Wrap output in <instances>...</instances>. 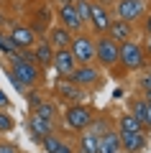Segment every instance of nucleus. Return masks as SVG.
Masks as SVG:
<instances>
[{
    "label": "nucleus",
    "mask_w": 151,
    "mask_h": 153,
    "mask_svg": "<svg viewBox=\"0 0 151 153\" xmlns=\"http://www.w3.org/2000/svg\"><path fill=\"white\" fill-rule=\"evenodd\" d=\"M118 64H120L123 71H141V69H146L149 56H146V51H143V44L136 41V38L120 44L118 46Z\"/></svg>",
    "instance_id": "1"
},
{
    "label": "nucleus",
    "mask_w": 151,
    "mask_h": 153,
    "mask_svg": "<svg viewBox=\"0 0 151 153\" xmlns=\"http://www.w3.org/2000/svg\"><path fill=\"white\" fill-rule=\"evenodd\" d=\"M113 18L125 21L131 26H138L143 21V16L149 13V0H115L113 8H110Z\"/></svg>",
    "instance_id": "2"
},
{
    "label": "nucleus",
    "mask_w": 151,
    "mask_h": 153,
    "mask_svg": "<svg viewBox=\"0 0 151 153\" xmlns=\"http://www.w3.org/2000/svg\"><path fill=\"white\" fill-rule=\"evenodd\" d=\"M67 79L87 92V89H92V87H100V82H103V69L97 64H77L74 69L69 71Z\"/></svg>",
    "instance_id": "3"
},
{
    "label": "nucleus",
    "mask_w": 151,
    "mask_h": 153,
    "mask_svg": "<svg viewBox=\"0 0 151 153\" xmlns=\"http://www.w3.org/2000/svg\"><path fill=\"white\" fill-rule=\"evenodd\" d=\"M62 117H64V125L69 128V130L82 133V130L90 128L92 120H95V112H92V107H87L85 102H80V105H67Z\"/></svg>",
    "instance_id": "4"
},
{
    "label": "nucleus",
    "mask_w": 151,
    "mask_h": 153,
    "mask_svg": "<svg viewBox=\"0 0 151 153\" xmlns=\"http://www.w3.org/2000/svg\"><path fill=\"white\" fill-rule=\"evenodd\" d=\"M8 74L16 76V79H18L26 89L38 87V84H41V79H44V69L36 64V61H18V64H11Z\"/></svg>",
    "instance_id": "5"
},
{
    "label": "nucleus",
    "mask_w": 151,
    "mask_h": 153,
    "mask_svg": "<svg viewBox=\"0 0 151 153\" xmlns=\"http://www.w3.org/2000/svg\"><path fill=\"white\" fill-rule=\"evenodd\" d=\"M69 51H72L77 64H95V36L90 31L74 33V38L69 44Z\"/></svg>",
    "instance_id": "6"
},
{
    "label": "nucleus",
    "mask_w": 151,
    "mask_h": 153,
    "mask_svg": "<svg viewBox=\"0 0 151 153\" xmlns=\"http://www.w3.org/2000/svg\"><path fill=\"white\" fill-rule=\"evenodd\" d=\"M118 46L113 38L97 36L95 38V64L100 69H115L118 66Z\"/></svg>",
    "instance_id": "7"
},
{
    "label": "nucleus",
    "mask_w": 151,
    "mask_h": 153,
    "mask_svg": "<svg viewBox=\"0 0 151 153\" xmlns=\"http://www.w3.org/2000/svg\"><path fill=\"white\" fill-rule=\"evenodd\" d=\"M54 102L59 105V102H64V105H80V102H85L87 100V92L85 89H80L77 84H72L67 76H59L54 82Z\"/></svg>",
    "instance_id": "8"
},
{
    "label": "nucleus",
    "mask_w": 151,
    "mask_h": 153,
    "mask_svg": "<svg viewBox=\"0 0 151 153\" xmlns=\"http://www.w3.org/2000/svg\"><path fill=\"white\" fill-rule=\"evenodd\" d=\"M110 21H113V13H110L108 5H100L92 0V8H90V18H87V28H90L92 36H105Z\"/></svg>",
    "instance_id": "9"
},
{
    "label": "nucleus",
    "mask_w": 151,
    "mask_h": 153,
    "mask_svg": "<svg viewBox=\"0 0 151 153\" xmlns=\"http://www.w3.org/2000/svg\"><path fill=\"white\" fill-rule=\"evenodd\" d=\"M56 23H59V26H64L67 31H72V33L87 31V23L77 16L74 5H69V3H67V5H56Z\"/></svg>",
    "instance_id": "10"
},
{
    "label": "nucleus",
    "mask_w": 151,
    "mask_h": 153,
    "mask_svg": "<svg viewBox=\"0 0 151 153\" xmlns=\"http://www.w3.org/2000/svg\"><path fill=\"white\" fill-rule=\"evenodd\" d=\"M120 138V151L123 153H141L149 143V130L141 133H118Z\"/></svg>",
    "instance_id": "11"
},
{
    "label": "nucleus",
    "mask_w": 151,
    "mask_h": 153,
    "mask_svg": "<svg viewBox=\"0 0 151 153\" xmlns=\"http://www.w3.org/2000/svg\"><path fill=\"white\" fill-rule=\"evenodd\" d=\"M105 36L113 38L115 44H125V41H131V38H136V26H131V23L125 21H118V18H113L108 26V31H105Z\"/></svg>",
    "instance_id": "12"
},
{
    "label": "nucleus",
    "mask_w": 151,
    "mask_h": 153,
    "mask_svg": "<svg viewBox=\"0 0 151 153\" xmlns=\"http://www.w3.org/2000/svg\"><path fill=\"white\" fill-rule=\"evenodd\" d=\"M5 36L11 38V44L16 49H33V44H36V33L28 26H13Z\"/></svg>",
    "instance_id": "13"
},
{
    "label": "nucleus",
    "mask_w": 151,
    "mask_h": 153,
    "mask_svg": "<svg viewBox=\"0 0 151 153\" xmlns=\"http://www.w3.org/2000/svg\"><path fill=\"white\" fill-rule=\"evenodd\" d=\"M49 41V44L54 46V51L56 49H69V44H72V38H74V33L72 31H67L64 26H49V31H46V36H44Z\"/></svg>",
    "instance_id": "14"
},
{
    "label": "nucleus",
    "mask_w": 151,
    "mask_h": 153,
    "mask_svg": "<svg viewBox=\"0 0 151 153\" xmlns=\"http://www.w3.org/2000/svg\"><path fill=\"white\" fill-rule=\"evenodd\" d=\"M51 66H54V71L59 76H69V71L77 66V61H74V56H72L69 49H56L54 59H51Z\"/></svg>",
    "instance_id": "15"
},
{
    "label": "nucleus",
    "mask_w": 151,
    "mask_h": 153,
    "mask_svg": "<svg viewBox=\"0 0 151 153\" xmlns=\"http://www.w3.org/2000/svg\"><path fill=\"white\" fill-rule=\"evenodd\" d=\"M33 59L41 69H49L51 66V59H54V46L49 44L46 38H38L36 44H33Z\"/></svg>",
    "instance_id": "16"
},
{
    "label": "nucleus",
    "mask_w": 151,
    "mask_h": 153,
    "mask_svg": "<svg viewBox=\"0 0 151 153\" xmlns=\"http://www.w3.org/2000/svg\"><path fill=\"white\" fill-rule=\"evenodd\" d=\"M28 133H31V138L36 143H41L49 133H54V123L41 120V117H36V115H31V117H28Z\"/></svg>",
    "instance_id": "17"
},
{
    "label": "nucleus",
    "mask_w": 151,
    "mask_h": 153,
    "mask_svg": "<svg viewBox=\"0 0 151 153\" xmlns=\"http://www.w3.org/2000/svg\"><path fill=\"white\" fill-rule=\"evenodd\" d=\"M97 153H120V138H118V130L110 128L108 133L100 135V151Z\"/></svg>",
    "instance_id": "18"
},
{
    "label": "nucleus",
    "mask_w": 151,
    "mask_h": 153,
    "mask_svg": "<svg viewBox=\"0 0 151 153\" xmlns=\"http://www.w3.org/2000/svg\"><path fill=\"white\" fill-rule=\"evenodd\" d=\"M31 115H36V117H41V120H49V123H54L56 117H59V105H56L54 100H44V102L38 105V107L33 110Z\"/></svg>",
    "instance_id": "19"
},
{
    "label": "nucleus",
    "mask_w": 151,
    "mask_h": 153,
    "mask_svg": "<svg viewBox=\"0 0 151 153\" xmlns=\"http://www.w3.org/2000/svg\"><path fill=\"white\" fill-rule=\"evenodd\" d=\"M141 130H146L143 123L138 117H133L131 112H123L118 117V133H141Z\"/></svg>",
    "instance_id": "20"
},
{
    "label": "nucleus",
    "mask_w": 151,
    "mask_h": 153,
    "mask_svg": "<svg viewBox=\"0 0 151 153\" xmlns=\"http://www.w3.org/2000/svg\"><path fill=\"white\" fill-rule=\"evenodd\" d=\"M77 140H80V151L82 153H97L100 151V135H95V133H90V130H82Z\"/></svg>",
    "instance_id": "21"
},
{
    "label": "nucleus",
    "mask_w": 151,
    "mask_h": 153,
    "mask_svg": "<svg viewBox=\"0 0 151 153\" xmlns=\"http://www.w3.org/2000/svg\"><path fill=\"white\" fill-rule=\"evenodd\" d=\"M146 110H149V102H146L143 97H133L131 100V115L138 117L141 123H143V117H146Z\"/></svg>",
    "instance_id": "22"
},
{
    "label": "nucleus",
    "mask_w": 151,
    "mask_h": 153,
    "mask_svg": "<svg viewBox=\"0 0 151 153\" xmlns=\"http://www.w3.org/2000/svg\"><path fill=\"white\" fill-rule=\"evenodd\" d=\"M90 133H95V135H103V133H108L110 130V123H108V117H95V120L90 123V128H87Z\"/></svg>",
    "instance_id": "23"
},
{
    "label": "nucleus",
    "mask_w": 151,
    "mask_h": 153,
    "mask_svg": "<svg viewBox=\"0 0 151 153\" xmlns=\"http://www.w3.org/2000/svg\"><path fill=\"white\" fill-rule=\"evenodd\" d=\"M16 128V120H13V115L8 110H0V133H11Z\"/></svg>",
    "instance_id": "24"
},
{
    "label": "nucleus",
    "mask_w": 151,
    "mask_h": 153,
    "mask_svg": "<svg viewBox=\"0 0 151 153\" xmlns=\"http://www.w3.org/2000/svg\"><path fill=\"white\" fill-rule=\"evenodd\" d=\"M26 100H28V112H33V110H36L38 105L44 102V97H41V92H38L36 87H33V89H28V92H26Z\"/></svg>",
    "instance_id": "25"
},
{
    "label": "nucleus",
    "mask_w": 151,
    "mask_h": 153,
    "mask_svg": "<svg viewBox=\"0 0 151 153\" xmlns=\"http://www.w3.org/2000/svg\"><path fill=\"white\" fill-rule=\"evenodd\" d=\"M90 8H92V0H77V3H74L77 16H80L85 23H87V18H90Z\"/></svg>",
    "instance_id": "26"
},
{
    "label": "nucleus",
    "mask_w": 151,
    "mask_h": 153,
    "mask_svg": "<svg viewBox=\"0 0 151 153\" xmlns=\"http://www.w3.org/2000/svg\"><path fill=\"white\" fill-rule=\"evenodd\" d=\"M0 49H3V51H5V56H13V54H16V46H13L11 44V38H8L5 36V33H0Z\"/></svg>",
    "instance_id": "27"
},
{
    "label": "nucleus",
    "mask_w": 151,
    "mask_h": 153,
    "mask_svg": "<svg viewBox=\"0 0 151 153\" xmlns=\"http://www.w3.org/2000/svg\"><path fill=\"white\" fill-rule=\"evenodd\" d=\"M138 26H141V31H143V36H151V10L143 16V21H141Z\"/></svg>",
    "instance_id": "28"
},
{
    "label": "nucleus",
    "mask_w": 151,
    "mask_h": 153,
    "mask_svg": "<svg viewBox=\"0 0 151 153\" xmlns=\"http://www.w3.org/2000/svg\"><path fill=\"white\" fill-rule=\"evenodd\" d=\"M138 84H141V89H143V92H151V69L146 71L143 76H141V82H138Z\"/></svg>",
    "instance_id": "29"
},
{
    "label": "nucleus",
    "mask_w": 151,
    "mask_h": 153,
    "mask_svg": "<svg viewBox=\"0 0 151 153\" xmlns=\"http://www.w3.org/2000/svg\"><path fill=\"white\" fill-rule=\"evenodd\" d=\"M54 153H74V148H72V146H69V143H64V140H62V143H59V146H56V148H54Z\"/></svg>",
    "instance_id": "30"
},
{
    "label": "nucleus",
    "mask_w": 151,
    "mask_h": 153,
    "mask_svg": "<svg viewBox=\"0 0 151 153\" xmlns=\"http://www.w3.org/2000/svg\"><path fill=\"white\" fill-rule=\"evenodd\" d=\"M0 153H18V148L13 143H0Z\"/></svg>",
    "instance_id": "31"
},
{
    "label": "nucleus",
    "mask_w": 151,
    "mask_h": 153,
    "mask_svg": "<svg viewBox=\"0 0 151 153\" xmlns=\"http://www.w3.org/2000/svg\"><path fill=\"white\" fill-rule=\"evenodd\" d=\"M8 107H11V100H8V94L0 89V110H8Z\"/></svg>",
    "instance_id": "32"
},
{
    "label": "nucleus",
    "mask_w": 151,
    "mask_h": 153,
    "mask_svg": "<svg viewBox=\"0 0 151 153\" xmlns=\"http://www.w3.org/2000/svg\"><path fill=\"white\" fill-rule=\"evenodd\" d=\"M143 51H146V56L151 61V36H143Z\"/></svg>",
    "instance_id": "33"
},
{
    "label": "nucleus",
    "mask_w": 151,
    "mask_h": 153,
    "mask_svg": "<svg viewBox=\"0 0 151 153\" xmlns=\"http://www.w3.org/2000/svg\"><path fill=\"white\" fill-rule=\"evenodd\" d=\"M143 128H146V130H151V105H149V110H146V117H143Z\"/></svg>",
    "instance_id": "34"
},
{
    "label": "nucleus",
    "mask_w": 151,
    "mask_h": 153,
    "mask_svg": "<svg viewBox=\"0 0 151 153\" xmlns=\"http://www.w3.org/2000/svg\"><path fill=\"white\" fill-rule=\"evenodd\" d=\"M54 3H56V5H67V3H69V5H74L77 0H54Z\"/></svg>",
    "instance_id": "35"
},
{
    "label": "nucleus",
    "mask_w": 151,
    "mask_h": 153,
    "mask_svg": "<svg viewBox=\"0 0 151 153\" xmlns=\"http://www.w3.org/2000/svg\"><path fill=\"white\" fill-rule=\"evenodd\" d=\"M95 3H100V5H108V8H113V3H115V0H95Z\"/></svg>",
    "instance_id": "36"
},
{
    "label": "nucleus",
    "mask_w": 151,
    "mask_h": 153,
    "mask_svg": "<svg viewBox=\"0 0 151 153\" xmlns=\"http://www.w3.org/2000/svg\"><path fill=\"white\" fill-rule=\"evenodd\" d=\"M143 100H146V102L151 105V92H143Z\"/></svg>",
    "instance_id": "37"
},
{
    "label": "nucleus",
    "mask_w": 151,
    "mask_h": 153,
    "mask_svg": "<svg viewBox=\"0 0 151 153\" xmlns=\"http://www.w3.org/2000/svg\"><path fill=\"white\" fill-rule=\"evenodd\" d=\"M77 153H82V151H77Z\"/></svg>",
    "instance_id": "38"
}]
</instances>
